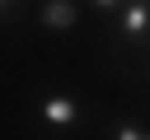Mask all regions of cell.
I'll return each instance as SVG.
<instances>
[{
  "instance_id": "cell-1",
  "label": "cell",
  "mask_w": 150,
  "mask_h": 140,
  "mask_svg": "<svg viewBox=\"0 0 150 140\" xmlns=\"http://www.w3.org/2000/svg\"><path fill=\"white\" fill-rule=\"evenodd\" d=\"M108 23L127 51H150V0H122V9Z\"/></svg>"
},
{
  "instance_id": "cell-2",
  "label": "cell",
  "mask_w": 150,
  "mask_h": 140,
  "mask_svg": "<svg viewBox=\"0 0 150 140\" xmlns=\"http://www.w3.org/2000/svg\"><path fill=\"white\" fill-rule=\"evenodd\" d=\"M38 121H42V131L66 135V131H75V126L84 121V107H80L75 93H47V98L38 103Z\"/></svg>"
},
{
  "instance_id": "cell-3",
  "label": "cell",
  "mask_w": 150,
  "mask_h": 140,
  "mask_svg": "<svg viewBox=\"0 0 150 140\" xmlns=\"http://www.w3.org/2000/svg\"><path fill=\"white\" fill-rule=\"evenodd\" d=\"M38 23L52 28V33H70V28L80 23V0H42Z\"/></svg>"
},
{
  "instance_id": "cell-4",
  "label": "cell",
  "mask_w": 150,
  "mask_h": 140,
  "mask_svg": "<svg viewBox=\"0 0 150 140\" xmlns=\"http://www.w3.org/2000/svg\"><path fill=\"white\" fill-rule=\"evenodd\" d=\"M108 140H150V131H145L141 121H131V117H127V121H117V126H112V135H108Z\"/></svg>"
},
{
  "instance_id": "cell-5",
  "label": "cell",
  "mask_w": 150,
  "mask_h": 140,
  "mask_svg": "<svg viewBox=\"0 0 150 140\" xmlns=\"http://www.w3.org/2000/svg\"><path fill=\"white\" fill-rule=\"evenodd\" d=\"M84 5H89V9H94V14L103 19V23H108V19H112V14L122 9V0H84Z\"/></svg>"
},
{
  "instance_id": "cell-6",
  "label": "cell",
  "mask_w": 150,
  "mask_h": 140,
  "mask_svg": "<svg viewBox=\"0 0 150 140\" xmlns=\"http://www.w3.org/2000/svg\"><path fill=\"white\" fill-rule=\"evenodd\" d=\"M19 14V0H0V19H14Z\"/></svg>"
}]
</instances>
